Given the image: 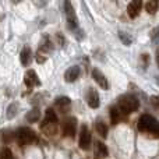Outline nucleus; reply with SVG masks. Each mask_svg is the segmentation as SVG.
<instances>
[{"label": "nucleus", "mask_w": 159, "mask_h": 159, "mask_svg": "<svg viewBox=\"0 0 159 159\" xmlns=\"http://www.w3.org/2000/svg\"><path fill=\"white\" fill-rule=\"evenodd\" d=\"M20 60H21L22 66H28L31 63V48L30 46H25L24 49L21 50L20 53Z\"/></svg>", "instance_id": "14"}, {"label": "nucleus", "mask_w": 159, "mask_h": 159, "mask_svg": "<svg viewBox=\"0 0 159 159\" xmlns=\"http://www.w3.org/2000/svg\"><path fill=\"white\" fill-rule=\"evenodd\" d=\"M24 82H25V85H27L28 88H32V87H38V85H41V80L38 78V75H36V73L34 71V70H28V71L25 73Z\"/></svg>", "instance_id": "8"}, {"label": "nucleus", "mask_w": 159, "mask_h": 159, "mask_svg": "<svg viewBox=\"0 0 159 159\" xmlns=\"http://www.w3.org/2000/svg\"><path fill=\"white\" fill-rule=\"evenodd\" d=\"M75 130H77V119H75V117L64 119V120H63V126H61V133H63V137L74 138Z\"/></svg>", "instance_id": "4"}, {"label": "nucleus", "mask_w": 159, "mask_h": 159, "mask_svg": "<svg viewBox=\"0 0 159 159\" xmlns=\"http://www.w3.org/2000/svg\"><path fill=\"white\" fill-rule=\"evenodd\" d=\"M151 103L154 105L155 109L159 110V95H157V96H152V98H151Z\"/></svg>", "instance_id": "25"}, {"label": "nucleus", "mask_w": 159, "mask_h": 159, "mask_svg": "<svg viewBox=\"0 0 159 159\" xmlns=\"http://www.w3.org/2000/svg\"><path fill=\"white\" fill-rule=\"evenodd\" d=\"M41 130L45 133L46 135H56L57 133V124H53V123H48V121L43 120V123L41 124Z\"/></svg>", "instance_id": "13"}, {"label": "nucleus", "mask_w": 159, "mask_h": 159, "mask_svg": "<svg viewBox=\"0 0 159 159\" xmlns=\"http://www.w3.org/2000/svg\"><path fill=\"white\" fill-rule=\"evenodd\" d=\"M141 8H143V2L141 0H134L127 6V14H129L130 18H135V17H138Z\"/></svg>", "instance_id": "9"}, {"label": "nucleus", "mask_w": 159, "mask_h": 159, "mask_svg": "<svg viewBox=\"0 0 159 159\" xmlns=\"http://www.w3.org/2000/svg\"><path fill=\"white\" fill-rule=\"evenodd\" d=\"M80 74H81V70H80V67L78 66H73V67H70V69L66 71V74H64V78H66L67 82H74L75 80H78Z\"/></svg>", "instance_id": "12"}, {"label": "nucleus", "mask_w": 159, "mask_h": 159, "mask_svg": "<svg viewBox=\"0 0 159 159\" xmlns=\"http://www.w3.org/2000/svg\"><path fill=\"white\" fill-rule=\"evenodd\" d=\"M157 63H158V67H159V50L157 52Z\"/></svg>", "instance_id": "26"}, {"label": "nucleus", "mask_w": 159, "mask_h": 159, "mask_svg": "<svg viewBox=\"0 0 159 159\" xmlns=\"http://www.w3.org/2000/svg\"><path fill=\"white\" fill-rule=\"evenodd\" d=\"M17 103H11L10 106L7 107V119H13L14 116L17 115Z\"/></svg>", "instance_id": "22"}, {"label": "nucleus", "mask_w": 159, "mask_h": 159, "mask_svg": "<svg viewBox=\"0 0 159 159\" xmlns=\"http://www.w3.org/2000/svg\"><path fill=\"white\" fill-rule=\"evenodd\" d=\"M64 14L67 17V22H69V27L71 30L77 28V16L74 13V8H73L71 3L70 2H66L64 3Z\"/></svg>", "instance_id": "6"}, {"label": "nucleus", "mask_w": 159, "mask_h": 159, "mask_svg": "<svg viewBox=\"0 0 159 159\" xmlns=\"http://www.w3.org/2000/svg\"><path fill=\"white\" fill-rule=\"evenodd\" d=\"M0 159H14L13 152L8 147H4V148L0 149Z\"/></svg>", "instance_id": "21"}, {"label": "nucleus", "mask_w": 159, "mask_h": 159, "mask_svg": "<svg viewBox=\"0 0 159 159\" xmlns=\"http://www.w3.org/2000/svg\"><path fill=\"white\" fill-rule=\"evenodd\" d=\"M119 36H120V39L123 41V43H124V45H127V46H129V45L131 43V38L126 36V35H124V32H119Z\"/></svg>", "instance_id": "24"}, {"label": "nucleus", "mask_w": 159, "mask_h": 159, "mask_svg": "<svg viewBox=\"0 0 159 159\" xmlns=\"http://www.w3.org/2000/svg\"><path fill=\"white\" fill-rule=\"evenodd\" d=\"M138 130L152 138H159V120L151 115H141L137 124Z\"/></svg>", "instance_id": "1"}, {"label": "nucleus", "mask_w": 159, "mask_h": 159, "mask_svg": "<svg viewBox=\"0 0 159 159\" xmlns=\"http://www.w3.org/2000/svg\"><path fill=\"white\" fill-rule=\"evenodd\" d=\"M158 7H159V4H158V2H155V0H151V2H148L145 4V10L148 14H155L158 11Z\"/></svg>", "instance_id": "20"}, {"label": "nucleus", "mask_w": 159, "mask_h": 159, "mask_svg": "<svg viewBox=\"0 0 159 159\" xmlns=\"http://www.w3.org/2000/svg\"><path fill=\"white\" fill-rule=\"evenodd\" d=\"M25 119H27L28 123H36V121L41 119V112H39V109L38 107H34L32 110H30V112L27 113Z\"/></svg>", "instance_id": "16"}, {"label": "nucleus", "mask_w": 159, "mask_h": 159, "mask_svg": "<svg viewBox=\"0 0 159 159\" xmlns=\"http://www.w3.org/2000/svg\"><path fill=\"white\" fill-rule=\"evenodd\" d=\"M91 143H92V138H91V133L88 130L87 126H82L81 127V131H80V148L82 151H88L91 148Z\"/></svg>", "instance_id": "5"}, {"label": "nucleus", "mask_w": 159, "mask_h": 159, "mask_svg": "<svg viewBox=\"0 0 159 159\" xmlns=\"http://www.w3.org/2000/svg\"><path fill=\"white\" fill-rule=\"evenodd\" d=\"M14 137H16V134H13L10 130H7V131H3V134H2V140L4 141V143H10V141L13 140Z\"/></svg>", "instance_id": "23"}, {"label": "nucleus", "mask_w": 159, "mask_h": 159, "mask_svg": "<svg viewBox=\"0 0 159 159\" xmlns=\"http://www.w3.org/2000/svg\"><path fill=\"white\" fill-rule=\"evenodd\" d=\"M140 106V102L134 95H123L117 99V109L123 115L134 113Z\"/></svg>", "instance_id": "2"}, {"label": "nucleus", "mask_w": 159, "mask_h": 159, "mask_svg": "<svg viewBox=\"0 0 159 159\" xmlns=\"http://www.w3.org/2000/svg\"><path fill=\"white\" fill-rule=\"evenodd\" d=\"M16 138L21 147L34 144V143H36V140H38L35 131L31 130L30 127H20V129L16 131Z\"/></svg>", "instance_id": "3"}, {"label": "nucleus", "mask_w": 159, "mask_h": 159, "mask_svg": "<svg viewBox=\"0 0 159 159\" xmlns=\"http://www.w3.org/2000/svg\"><path fill=\"white\" fill-rule=\"evenodd\" d=\"M92 78L93 81L96 82V84L99 85V87L102 88V89H109V81H107V78L103 75V73L101 71V70L98 69H93L92 70Z\"/></svg>", "instance_id": "7"}, {"label": "nucleus", "mask_w": 159, "mask_h": 159, "mask_svg": "<svg viewBox=\"0 0 159 159\" xmlns=\"http://www.w3.org/2000/svg\"><path fill=\"white\" fill-rule=\"evenodd\" d=\"M55 105L61 113H67L70 112V106H71V101L67 96H59L55 101Z\"/></svg>", "instance_id": "10"}, {"label": "nucleus", "mask_w": 159, "mask_h": 159, "mask_svg": "<svg viewBox=\"0 0 159 159\" xmlns=\"http://www.w3.org/2000/svg\"><path fill=\"white\" fill-rule=\"evenodd\" d=\"M95 152H96V155H98V157H101V158H106L107 155H109L107 147L105 145L102 141H96V144H95Z\"/></svg>", "instance_id": "15"}, {"label": "nucleus", "mask_w": 159, "mask_h": 159, "mask_svg": "<svg viewBox=\"0 0 159 159\" xmlns=\"http://www.w3.org/2000/svg\"><path fill=\"white\" fill-rule=\"evenodd\" d=\"M45 121H48V123H53V124H57V121H59L56 112L53 109H50V107L45 112Z\"/></svg>", "instance_id": "18"}, {"label": "nucleus", "mask_w": 159, "mask_h": 159, "mask_svg": "<svg viewBox=\"0 0 159 159\" xmlns=\"http://www.w3.org/2000/svg\"><path fill=\"white\" fill-rule=\"evenodd\" d=\"M87 102H88V105H89V107H92V109H98L99 105H101L99 95H98V92H96L93 88H89V91H88V93H87Z\"/></svg>", "instance_id": "11"}, {"label": "nucleus", "mask_w": 159, "mask_h": 159, "mask_svg": "<svg viewBox=\"0 0 159 159\" xmlns=\"http://www.w3.org/2000/svg\"><path fill=\"white\" fill-rule=\"evenodd\" d=\"M95 130H96V134H99L102 138L107 137V126L102 120H96L95 121Z\"/></svg>", "instance_id": "17"}, {"label": "nucleus", "mask_w": 159, "mask_h": 159, "mask_svg": "<svg viewBox=\"0 0 159 159\" xmlns=\"http://www.w3.org/2000/svg\"><path fill=\"white\" fill-rule=\"evenodd\" d=\"M110 121H112V124H117L119 123V120H120V115L121 113L119 112V109H117V106H113V107H110Z\"/></svg>", "instance_id": "19"}]
</instances>
